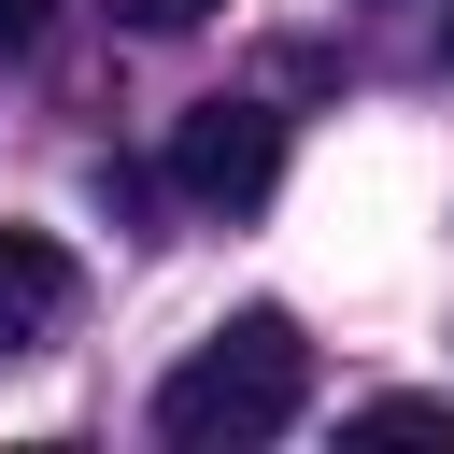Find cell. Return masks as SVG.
I'll return each mask as SVG.
<instances>
[{
  "instance_id": "cell-5",
  "label": "cell",
  "mask_w": 454,
  "mask_h": 454,
  "mask_svg": "<svg viewBox=\"0 0 454 454\" xmlns=\"http://www.w3.org/2000/svg\"><path fill=\"white\" fill-rule=\"evenodd\" d=\"M43 28H57V0H0V57H28Z\"/></svg>"
},
{
  "instance_id": "cell-4",
  "label": "cell",
  "mask_w": 454,
  "mask_h": 454,
  "mask_svg": "<svg viewBox=\"0 0 454 454\" xmlns=\"http://www.w3.org/2000/svg\"><path fill=\"white\" fill-rule=\"evenodd\" d=\"M355 440H454V397H369Z\"/></svg>"
},
{
  "instance_id": "cell-3",
  "label": "cell",
  "mask_w": 454,
  "mask_h": 454,
  "mask_svg": "<svg viewBox=\"0 0 454 454\" xmlns=\"http://www.w3.org/2000/svg\"><path fill=\"white\" fill-rule=\"evenodd\" d=\"M71 298H85V270H71L43 227H0V355H43V340L71 326Z\"/></svg>"
},
{
  "instance_id": "cell-7",
  "label": "cell",
  "mask_w": 454,
  "mask_h": 454,
  "mask_svg": "<svg viewBox=\"0 0 454 454\" xmlns=\"http://www.w3.org/2000/svg\"><path fill=\"white\" fill-rule=\"evenodd\" d=\"M440 57H454V14H440Z\"/></svg>"
},
{
  "instance_id": "cell-1",
  "label": "cell",
  "mask_w": 454,
  "mask_h": 454,
  "mask_svg": "<svg viewBox=\"0 0 454 454\" xmlns=\"http://www.w3.org/2000/svg\"><path fill=\"white\" fill-rule=\"evenodd\" d=\"M298 397H312V340H298L284 312H241V326H213V340L156 383V440H184V454L284 440V426H298Z\"/></svg>"
},
{
  "instance_id": "cell-6",
  "label": "cell",
  "mask_w": 454,
  "mask_h": 454,
  "mask_svg": "<svg viewBox=\"0 0 454 454\" xmlns=\"http://www.w3.org/2000/svg\"><path fill=\"white\" fill-rule=\"evenodd\" d=\"M128 14H142V28H199L213 0H128Z\"/></svg>"
},
{
  "instance_id": "cell-2",
  "label": "cell",
  "mask_w": 454,
  "mask_h": 454,
  "mask_svg": "<svg viewBox=\"0 0 454 454\" xmlns=\"http://www.w3.org/2000/svg\"><path fill=\"white\" fill-rule=\"evenodd\" d=\"M170 184H184L199 213H255V199L284 184V114H270V99H199V114L170 128Z\"/></svg>"
}]
</instances>
